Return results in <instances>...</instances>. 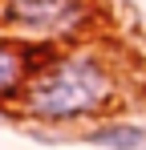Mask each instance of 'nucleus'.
Listing matches in <instances>:
<instances>
[{
  "instance_id": "2",
  "label": "nucleus",
  "mask_w": 146,
  "mask_h": 150,
  "mask_svg": "<svg viewBox=\"0 0 146 150\" xmlns=\"http://www.w3.org/2000/svg\"><path fill=\"white\" fill-rule=\"evenodd\" d=\"M94 28V0H0V33L16 41L65 49Z\"/></svg>"
},
{
  "instance_id": "1",
  "label": "nucleus",
  "mask_w": 146,
  "mask_h": 150,
  "mask_svg": "<svg viewBox=\"0 0 146 150\" xmlns=\"http://www.w3.org/2000/svg\"><path fill=\"white\" fill-rule=\"evenodd\" d=\"M130 98L118 57L97 45H65L41 61L24 85L16 114L33 126L73 130V126L110 118Z\"/></svg>"
},
{
  "instance_id": "3",
  "label": "nucleus",
  "mask_w": 146,
  "mask_h": 150,
  "mask_svg": "<svg viewBox=\"0 0 146 150\" xmlns=\"http://www.w3.org/2000/svg\"><path fill=\"white\" fill-rule=\"evenodd\" d=\"M57 45H33V41H16L8 33H0V110H16L33 69L49 61Z\"/></svg>"
},
{
  "instance_id": "4",
  "label": "nucleus",
  "mask_w": 146,
  "mask_h": 150,
  "mask_svg": "<svg viewBox=\"0 0 146 150\" xmlns=\"http://www.w3.org/2000/svg\"><path fill=\"white\" fill-rule=\"evenodd\" d=\"M97 150H146V126L134 118H106L81 134Z\"/></svg>"
}]
</instances>
